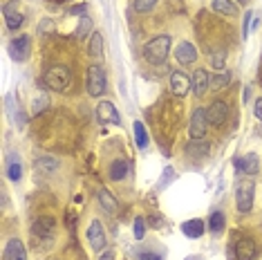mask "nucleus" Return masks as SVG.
<instances>
[{
    "label": "nucleus",
    "mask_w": 262,
    "mask_h": 260,
    "mask_svg": "<svg viewBox=\"0 0 262 260\" xmlns=\"http://www.w3.org/2000/svg\"><path fill=\"white\" fill-rule=\"evenodd\" d=\"M126 175H128V161H126V160H117L110 166V180L119 182V180H123Z\"/></svg>",
    "instance_id": "obj_22"
},
{
    "label": "nucleus",
    "mask_w": 262,
    "mask_h": 260,
    "mask_svg": "<svg viewBox=\"0 0 262 260\" xmlns=\"http://www.w3.org/2000/svg\"><path fill=\"white\" fill-rule=\"evenodd\" d=\"M47 103H50V99H47L45 94H40L38 99L34 101V105H32V112H34V115H36V112H40V110H43V108H45V105H47Z\"/></svg>",
    "instance_id": "obj_35"
},
{
    "label": "nucleus",
    "mask_w": 262,
    "mask_h": 260,
    "mask_svg": "<svg viewBox=\"0 0 262 260\" xmlns=\"http://www.w3.org/2000/svg\"><path fill=\"white\" fill-rule=\"evenodd\" d=\"M208 130V117H206V110L202 108H195L193 110V117H190V126H188V133L193 139H202L206 135Z\"/></svg>",
    "instance_id": "obj_5"
},
{
    "label": "nucleus",
    "mask_w": 262,
    "mask_h": 260,
    "mask_svg": "<svg viewBox=\"0 0 262 260\" xmlns=\"http://www.w3.org/2000/svg\"><path fill=\"white\" fill-rule=\"evenodd\" d=\"M90 54L94 56V59H99V56L103 54V36H101L99 32H94L92 39H90Z\"/></svg>",
    "instance_id": "obj_26"
},
{
    "label": "nucleus",
    "mask_w": 262,
    "mask_h": 260,
    "mask_svg": "<svg viewBox=\"0 0 262 260\" xmlns=\"http://www.w3.org/2000/svg\"><path fill=\"white\" fill-rule=\"evenodd\" d=\"M208 229H211V233H222L224 231V216L220 213V211L211 213V218H208Z\"/></svg>",
    "instance_id": "obj_27"
},
{
    "label": "nucleus",
    "mask_w": 262,
    "mask_h": 260,
    "mask_svg": "<svg viewBox=\"0 0 262 260\" xmlns=\"http://www.w3.org/2000/svg\"><path fill=\"white\" fill-rule=\"evenodd\" d=\"M256 117L258 119H262V99L256 101Z\"/></svg>",
    "instance_id": "obj_39"
},
{
    "label": "nucleus",
    "mask_w": 262,
    "mask_h": 260,
    "mask_svg": "<svg viewBox=\"0 0 262 260\" xmlns=\"http://www.w3.org/2000/svg\"><path fill=\"white\" fill-rule=\"evenodd\" d=\"M7 177H9L11 182H18L22 177V164H20V157L16 153H11L7 157Z\"/></svg>",
    "instance_id": "obj_18"
},
{
    "label": "nucleus",
    "mask_w": 262,
    "mask_h": 260,
    "mask_svg": "<svg viewBox=\"0 0 262 260\" xmlns=\"http://www.w3.org/2000/svg\"><path fill=\"white\" fill-rule=\"evenodd\" d=\"M213 9L220 11V14H226V16H235L238 14V7L231 0H213Z\"/></svg>",
    "instance_id": "obj_24"
},
{
    "label": "nucleus",
    "mask_w": 262,
    "mask_h": 260,
    "mask_svg": "<svg viewBox=\"0 0 262 260\" xmlns=\"http://www.w3.org/2000/svg\"><path fill=\"white\" fill-rule=\"evenodd\" d=\"M56 166H58V161L52 160V157H38L36 160V171L43 173V175H52L56 171Z\"/></svg>",
    "instance_id": "obj_23"
},
{
    "label": "nucleus",
    "mask_w": 262,
    "mask_h": 260,
    "mask_svg": "<svg viewBox=\"0 0 262 260\" xmlns=\"http://www.w3.org/2000/svg\"><path fill=\"white\" fill-rule=\"evenodd\" d=\"M211 65L215 67V70H222L224 67V52H215V54H211Z\"/></svg>",
    "instance_id": "obj_34"
},
{
    "label": "nucleus",
    "mask_w": 262,
    "mask_h": 260,
    "mask_svg": "<svg viewBox=\"0 0 262 260\" xmlns=\"http://www.w3.org/2000/svg\"><path fill=\"white\" fill-rule=\"evenodd\" d=\"M175 177H177L175 168H173V166H166V168H164V173H162V177H159V184H157V188H159V191H164L168 184L173 182Z\"/></svg>",
    "instance_id": "obj_30"
},
{
    "label": "nucleus",
    "mask_w": 262,
    "mask_h": 260,
    "mask_svg": "<svg viewBox=\"0 0 262 260\" xmlns=\"http://www.w3.org/2000/svg\"><path fill=\"white\" fill-rule=\"evenodd\" d=\"M238 2H242V5H244V2H246V0H238Z\"/></svg>",
    "instance_id": "obj_42"
},
{
    "label": "nucleus",
    "mask_w": 262,
    "mask_h": 260,
    "mask_svg": "<svg viewBox=\"0 0 262 260\" xmlns=\"http://www.w3.org/2000/svg\"><path fill=\"white\" fill-rule=\"evenodd\" d=\"M56 2H65V0H56Z\"/></svg>",
    "instance_id": "obj_43"
},
{
    "label": "nucleus",
    "mask_w": 262,
    "mask_h": 260,
    "mask_svg": "<svg viewBox=\"0 0 262 260\" xmlns=\"http://www.w3.org/2000/svg\"><path fill=\"white\" fill-rule=\"evenodd\" d=\"M99 204L106 209V213H117L119 204L114 202V198H112L110 191H106V188H101L99 191Z\"/></svg>",
    "instance_id": "obj_21"
},
{
    "label": "nucleus",
    "mask_w": 262,
    "mask_h": 260,
    "mask_svg": "<svg viewBox=\"0 0 262 260\" xmlns=\"http://www.w3.org/2000/svg\"><path fill=\"white\" fill-rule=\"evenodd\" d=\"M88 242H90V247H92L94 251H101L103 247H106V231H103V227H101L99 220H92V224H90Z\"/></svg>",
    "instance_id": "obj_8"
},
{
    "label": "nucleus",
    "mask_w": 262,
    "mask_h": 260,
    "mask_svg": "<svg viewBox=\"0 0 262 260\" xmlns=\"http://www.w3.org/2000/svg\"><path fill=\"white\" fill-rule=\"evenodd\" d=\"M90 32H92V20H90L88 16H83L78 20V27H76V34H74V36H76L78 40H85Z\"/></svg>",
    "instance_id": "obj_28"
},
{
    "label": "nucleus",
    "mask_w": 262,
    "mask_h": 260,
    "mask_svg": "<svg viewBox=\"0 0 262 260\" xmlns=\"http://www.w3.org/2000/svg\"><path fill=\"white\" fill-rule=\"evenodd\" d=\"M186 260H202L200 256H190V258H186Z\"/></svg>",
    "instance_id": "obj_41"
},
{
    "label": "nucleus",
    "mask_w": 262,
    "mask_h": 260,
    "mask_svg": "<svg viewBox=\"0 0 262 260\" xmlns=\"http://www.w3.org/2000/svg\"><path fill=\"white\" fill-rule=\"evenodd\" d=\"M139 260H162V256H157V254H144Z\"/></svg>",
    "instance_id": "obj_38"
},
{
    "label": "nucleus",
    "mask_w": 262,
    "mask_h": 260,
    "mask_svg": "<svg viewBox=\"0 0 262 260\" xmlns=\"http://www.w3.org/2000/svg\"><path fill=\"white\" fill-rule=\"evenodd\" d=\"M2 16H5V22L9 29H18L22 25V20H25V16L18 11L16 0H11V2H7V5L2 7Z\"/></svg>",
    "instance_id": "obj_9"
},
{
    "label": "nucleus",
    "mask_w": 262,
    "mask_h": 260,
    "mask_svg": "<svg viewBox=\"0 0 262 260\" xmlns=\"http://www.w3.org/2000/svg\"><path fill=\"white\" fill-rule=\"evenodd\" d=\"M99 260H114V254H112V251H106V254L101 256Z\"/></svg>",
    "instance_id": "obj_40"
},
{
    "label": "nucleus",
    "mask_w": 262,
    "mask_h": 260,
    "mask_svg": "<svg viewBox=\"0 0 262 260\" xmlns=\"http://www.w3.org/2000/svg\"><path fill=\"white\" fill-rule=\"evenodd\" d=\"M2 260H27V251L22 247V242L18 238H11L5 244V251H2Z\"/></svg>",
    "instance_id": "obj_12"
},
{
    "label": "nucleus",
    "mask_w": 262,
    "mask_h": 260,
    "mask_svg": "<svg viewBox=\"0 0 262 260\" xmlns=\"http://www.w3.org/2000/svg\"><path fill=\"white\" fill-rule=\"evenodd\" d=\"M253 191H256V184L251 180H244V182L238 184L235 188V202H238V211L240 213H249L253 206Z\"/></svg>",
    "instance_id": "obj_4"
},
{
    "label": "nucleus",
    "mask_w": 262,
    "mask_h": 260,
    "mask_svg": "<svg viewBox=\"0 0 262 260\" xmlns=\"http://www.w3.org/2000/svg\"><path fill=\"white\" fill-rule=\"evenodd\" d=\"M182 231H184L186 238H202L204 236V222L202 220H188L182 224Z\"/></svg>",
    "instance_id": "obj_19"
},
{
    "label": "nucleus",
    "mask_w": 262,
    "mask_h": 260,
    "mask_svg": "<svg viewBox=\"0 0 262 260\" xmlns=\"http://www.w3.org/2000/svg\"><path fill=\"white\" fill-rule=\"evenodd\" d=\"M70 81H72V77H70V70H67L65 65H52L43 77V83L47 85L50 90H54V92H63V90H67Z\"/></svg>",
    "instance_id": "obj_2"
},
{
    "label": "nucleus",
    "mask_w": 262,
    "mask_h": 260,
    "mask_svg": "<svg viewBox=\"0 0 262 260\" xmlns=\"http://www.w3.org/2000/svg\"><path fill=\"white\" fill-rule=\"evenodd\" d=\"M157 5V0H134V9L146 14V11H150L152 7Z\"/></svg>",
    "instance_id": "obj_32"
},
{
    "label": "nucleus",
    "mask_w": 262,
    "mask_h": 260,
    "mask_svg": "<svg viewBox=\"0 0 262 260\" xmlns=\"http://www.w3.org/2000/svg\"><path fill=\"white\" fill-rule=\"evenodd\" d=\"M134 141H137L139 148L148 146V130H146V126L141 121H134Z\"/></svg>",
    "instance_id": "obj_25"
},
{
    "label": "nucleus",
    "mask_w": 262,
    "mask_h": 260,
    "mask_svg": "<svg viewBox=\"0 0 262 260\" xmlns=\"http://www.w3.org/2000/svg\"><path fill=\"white\" fill-rule=\"evenodd\" d=\"M206 117H208V123H213V126H224L226 119H229V105L224 101H213L206 108Z\"/></svg>",
    "instance_id": "obj_7"
},
{
    "label": "nucleus",
    "mask_w": 262,
    "mask_h": 260,
    "mask_svg": "<svg viewBox=\"0 0 262 260\" xmlns=\"http://www.w3.org/2000/svg\"><path fill=\"white\" fill-rule=\"evenodd\" d=\"M32 233L40 240H50L54 236V218H38L32 224Z\"/></svg>",
    "instance_id": "obj_10"
},
{
    "label": "nucleus",
    "mask_w": 262,
    "mask_h": 260,
    "mask_svg": "<svg viewBox=\"0 0 262 260\" xmlns=\"http://www.w3.org/2000/svg\"><path fill=\"white\" fill-rule=\"evenodd\" d=\"M5 105H7V110H9V117H11V121L18 123V126H25V117L20 115V105H18V101L14 99V97H7L5 99Z\"/></svg>",
    "instance_id": "obj_20"
},
{
    "label": "nucleus",
    "mask_w": 262,
    "mask_h": 260,
    "mask_svg": "<svg viewBox=\"0 0 262 260\" xmlns=\"http://www.w3.org/2000/svg\"><path fill=\"white\" fill-rule=\"evenodd\" d=\"M231 83V74L229 72H222L218 74V77H211V81H208V88L211 90H222L224 85Z\"/></svg>",
    "instance_id": "obj_29"
},
{
    "label": "nucleus",
    "mask_w": 262,
    "mask_h": 260,
    "mask_svg": "<svg viewBox=\"0 0 262 260\" xmlns=\"http://www.w3.org/2000/svg\"><path fill=\"white\" fill-rule=\"evenodd\" d=\"M170 90H173V94H177V97H184V94H188L190 79L186 77L184 72H173V74H170Z\"/></svg>",
    "instance_id": "obj_14"
},
{
    "label": "nucleus",
    "mask_w": 262,
    "mask_h": 260,
    "mask_svg": "<svg viewBox=\"0 0 262 260\" xmlns=\"http://www.w3.org/2000/svg\"><path fill=\"white\" fill-rule=\"evenodd\" d=\"M85 85H88L90 97H101V94H106V88H108L106 70L101 65H90L88 77H85Z\"/></svg>",
    "instance_id": "obj_3"
},
{
    "label": "nucleus",
    "mask_w": 262,
    "mask_h": 260,
    "mask_svg": "<svg viewBox=\"0 0 262 260\" xmlns=\"http://www.w3.org/2000/svg\"><path fill=\"white\" fill-rule=\"evenodd\" d=\"M175 56H177V61L182 63V65H188V63H193L197 59V50H195V45H190V43H179L177 45V50H175Z\"/></svg>",
    "instance_id": "obj_17"
},
{
    "label": "nucleus",
    "mask_w": 262,
    "mask_h": 260,
    "mask_svg": "<svg viewBox=\"0 0 262 260\" xmlns=\"http://www.w3.org/2000/svg\"><path fill=\"white\" fill-rule=\"evenodd\" d=\"M168 52H170V36H155L152 40H148L144 47V56L148 63L162 65L166 61Z\"/></svg>",
    "instance_id": "obj_1"
},
{
    "label": "nucleus",
    "mask_w": 262,
    "mask_h": 260,
    "mask_svg": "<svg viewBox=\"0 0 262 260\" xmlns=\"http://www.w3.org/2000/svg\"><path fill=\"white\" fill-rule=\"evenodd\" d=\"M235 166H238V171L246 173V175H256V173L260 171V157H258L256 153H249V155L235 160Z\"/></svg>",
    "instance_id": "obj_13"
},
{
    "label": "nucleus",
    "mask_w": 262,
    "mask_h": 260,
    "mask_svg": "<svg viewBox=\"0 0 262 260\" xmlns=\"http://www.w3.org/2000/svg\"><path fill=\"white\" fill-rule=\"evenodd\" d=\"M251 18H253V14H251V11H246V14H244V32H242V36H244V39L249 36V22H251Z\"/></svg>",
    "instance_id": "obj_37"
},
{
    "label": "nucleus",
    "mask_w": 262,
    "mask_h": 260,
    "mask_svg": "<svg viewBox=\"0 0 262 260\" xmlns=\"http://www.w3.org/2000/svg\"><path fill=\"white\" fill-rule=\"evenodd\" d=\"M29 50H32V39H29V36H18V39H14L9 43V54H11V59L18 63H22L27 59Z\"/></svg>",
    "instance_id": "obj_6"
},
{
    "label": "nucleus",
    "mask_w": 262,
    "mask_h": 260,
    "mask_svg": "<svg viewBox=\"0 0 262 260\" xmlns=\"http://www.w3.org/2000/svg\"><path fill=\"white\" fill-rule=\"evenodd\" d=\"M208 81H211V77L206 74V70H195L193 79H190V90H193L197 97H204V92L208 90Z\"/></svg>",
    "instance_id": "obj_16"
},
{
    "label": "nucleus",
    "mask_w": 262,
    "mask_h": 260,
    "mask_svg": "<svg viewBox=\"0 0 262 260\" xmlns=\"http://www.w3.org/2000/svg\"><path fill=\"white\" fill-rule=\"evenodd\" d=\"M96 115H99L101 123H114V126L121 123V117H119L117 108H114L110 101H101L99 108H96Z\"/></svg>",
    "instance_id": "obj_11"
},
{
    "label": "nucleus",
    "mask_w": 262,
    "mask_h": 260,
    "mask_svg": "<svg viewBox=\"0 0 262 260\" xmlns=\"http://www.w3.org/2000/svg\"><path fill=\"white\" fill-rule=\"evenodd\" d=\"M206 153H208V144H204L200 139L188 144V155H206Z\"/></svg>",
    "instance_id": "obj_31"
},
{
    "label": "nucleus",
    "mask_w": 262,
    "mask_h": 260,
    "mask_svg": "<svg viewBox=\"0 0 262 260\" xmlns=\"http://www.w3.org/2000/svg\"><path fill=\"white\" fill-rule=\"evenodd\" d=\"M235 256H238V260L256 258V242L251 238H240L235 242Z\"/></svg>",
    "instance_id": "obj_15"
},
{
    "label": "nucleus",
    "mask_w": 262,
    "mask_h": 260,
    "mask_svg": "<svg viewBox=\"0 0 262 260\" xmlns=\"http://www.w3.org/2000/svg\"><path fill=\"white\" fill-rule=\"evenodd\" d=\"M85 11H88V5H76V7H72V9H70V14H72V16H81V14H85Z\"/></svg>",
    "instance_id": "obj_36"
},
{
    "label": "nucleus",
    "mask_w": 262,
    "mask_h": 260,
    "mask_svg": "<svg viewBox=\"0 0 262 260\" xmlns=\"http://www.w3.org/2000/svg\"><path fill=\"white\" fill-rule=\"evenodd\" d=\"M132 231H134V238H137V240L144 238V233H146V220H144V218H137V220H134V229H132Z\"/></svg>",
    "instance_id": "obj_33"
}]
</instances>
